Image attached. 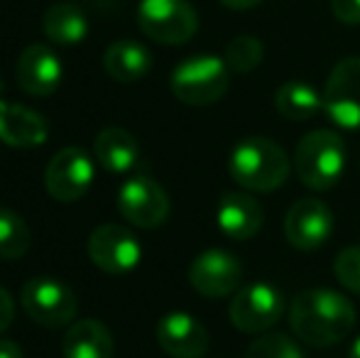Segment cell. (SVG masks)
Segmentation results:
<instances>
[{"label":"cell","mask_w":360,"mask_h":358,"mask_svg":"<svg viewBox=\"0 0 360 358\" xmlns=\"http://www.w3.org/2000/svg\"><path fill=\"white\" fill-rule=\"evenodd\" d=\"M356 309L351 300L326 287L304 290L289 307V326L294 336L309 346H333L351 334Z\"/></svg>","instance_id":"1"},{"label":"cell","mask_w":360,"mask_h":358,"mask_svg":"<svg viewBox=\"0 0 360 358\" xmlns=\"http://www.w3.org/2000/svg\"><path fill=\"white\" fill-rule=\"evenodd\" d=\"M287 153L270 138H248L233 148L228 172L233 181L250 191H275L289 177Z\"/></svg>","instance_id":"2"},{"label":"cell","mask_w":360,"mask_h":358,"mask_svg":"<svg viewBox=\"0 0 360 358\" xmlns=\"http://www.w3.org/2000/svg\"><path fill=\"white\" fill-rule=\"evenodd\" d=\"M346 167V145L333 130H311L294 150V170L304 186L326 191L341 179Z\"/></svg>","instance_id":"3"},{"label":"cell","mask_w":360,"mask_h":358,"mask_svg":"<svg viewBox=\"0 0 360 358\" xmlns=\"http://www.w3.org/2000/svg\"><path fill=\"white\" fill-rule=\"evenodd\" d=\"M226 59L214 54H196L176 64L172 72V94L186 106H211L221 101L231 84Z\"/></svg>","instance_id":"4"},{"label":"cell","mask_w":360,"mask_h":358,"mask_svg":"<svg viewBox=\"0 0 360 358\" xmlns=\"http://www.w3.org/2000/svg\"><path fill=\"white\" fill-rule=\"evenodd\" d=\"M138 25L160 44H186L199 30V15L189 0H140Z\"/></svg>","instance_id":"5"},{"label":"cell","mask_w":360,"mask_h":358,"mask_svg":"<svg viewBox=\"0 0 360 358\" xmlns=\"http://www.w3.org/2000/svg\"><path fill=\"white\" fill-rule=\"evenodd\" d=\"M20 302L27 317L39 326L47 329H59L74 319L76 309V295L72 287L54 277H32L22 285Z\"/></svg>","instance_id":"6"},{"label":"cell","mask_w":360,"mask_h":358,"mask_svg":"<svg viewBox=\"0 0 360 358\" xmlns=\"http://www.w3.org/2000/svg\"><path fill=\"white\" fill-rule=\"evenodd\" d=\"M285 312V297L270 282H248L233 295L228 314L236 329L245 334H260L280 321Z\"/></svg>","instance_id":"7"},{"label":"cell","mask_w":360,"mask_h":358,"mask_svg":"<svg viewBox=\"0 0 360 358\" xmlns=\"http://www.w3.org/2000/svg\"><path fill=\"white\" fill-rule=\"evenodd\" d=\"M323 110L346 130H360V57H346L331 69L323 87Z\"/></svg>","instance_id":"8"},{"label":"cell","mask_w":360,"mask_h":358,"mask_svg":"<svg viewBox=\"0 0 360 358\" xmlns=\"http://www.w3.org/2000/svg\"><path fill=\"white\" fill-rule=\"evenodd\" d=\"M86 248H89L91 263L103 272H110V275L130 272L138 268L140 258H143L140 241L133 236V231L118 224H103L91 231Z\"/></svg>","instance_id":"9"},{"label":"cell","mask_w":360,"mask_h":358,"mask_svg":"<svg viewBox=\"0 0 360 358\" xmlns=\"http://www.w3.org/2000/svg\"><path fill=\"white\" fill-rule=\"evenodd\" d=\"M94 160L81 148H64L49 160L44 172V186L49 196L62 204L81 199L94 184Z\"/></svg>","instance_id":"10"},{"label":"cell","mask_w":360,"mask_h":358,"mask_svg":"<svg viewBox=\"0 0 360 358\" xmlns=\"http://www.w3.org/2000/svg\"><path fill=\"white\" fill-rule=\"evenodd\" d=\"M118 209L128 224L138 229H157L169 216V196L155 179L133 177L120 186Z\"/></svg>","instance_id":"11"},{"label":"cell","mask_w":360,"mask_h":358,"mask_svg":"<svg viewBox=\"0 0 360 358\" xmlns=\"http://www.w3.org/2000/svg\"><path fill=\"white\" fill-rule=\"evenodd\" d=\"M189 282L199 295L218 300L236 295L243 282V265L228 250H204L189 268Z\"/></svg>","instance_id":"12"},{"label":"cell","mask_w":360,"mask_h":358,"mask_svg":"<svg viewBox=\"0 0 360 358\" xmlns=\"http://www.w3.org/2000/svg\"><path fill=\"white\" fill-rule=\"evenodd\" d=\"M333 214L319 199H299L289 206L285 216V236L297 250H316L331 238Z\"/></svg>","instance_id":"13"},{"label":"cell","mask_w":360,"mask_h":358,"mask_svg":"<svg viewBox=\"0 0 360 358\" xmlns=\"http://www.w3.org/2000/svg\"><path fill=\"white\" fill-rule=\"evenodd\" d=\"M157 344L172 358H201L209 349V331L196 317L172 312L157 324Z\"/></svg>","instance_id":"14"},{"label":"cell","mask_w":360,"mask_h":358,"mask_svg":"<svg viewBox=\"0 0 360 358\" xmlns=\"http://www.w3.org/2000/svg\"><path fill=\"white\" fill-rule=\"evenodd\" d=\"M15 79L25 94L44 98V96H52L62 84V62L44 44H30L18 57Z\"/></svg>","instance_id":"15"},{"label":"cell","mask_w":360,"mask_h":358,"mask_svg":"<svg viewBox=\"0 0 360 358\" xmlns=\"http://www.w3.org/2000/svg\"><path fill=\"white\" fill-rule=\"evenodd\" d=\"M49 138V125L44 115L22 103L0 101V143L8 148H42Z\"/></svg>","instance_id":"16"},{"label":"cell","mask_w":360,"mask_h":358,"mask_svg":"<svg viewBox=\"0 0 360 358\" xmlns=\"http://www.w3.org/2000/svg\"><path fill=\"white\" fill-rule=\"evenodd\" d=\"M218 229L233 241H250L262 229V206L245 191H226L218 201Z\"/></svg>","instance_id":"17"},{"label":"cell","mask_w":360,"mask_h":358,"mask_svg":"<svg viewBox=\"0 0 360 358\" xmlns=\"http://www.w3.org/2000/svg\"><path fill=\"white\" fill-rule=\"evenodd\" d=\"M94 155L96 162L101 165L108 172H128L138 165L140 150H138V140L123 128H103L98 133L94 143Z\"/></svg>","instance_id":"18"},{"label":"cell","mask_w":360,"mask_h":358,"mask_svg":"<svg viewBox=\"0 0 360 358\" xmlns=\"http://www.w3.org/2000/svg\"><path fill=\"white\" fill-rule=\"evenodd\" d=\"M103 67L110 79L120 84H133L152 69V54L135 39H118L105 49Z\"/></svg>","instance_id":"19"},{"label":"cell","mask_w":360,"mask_h":358,"mask_svg":"<svg viewBox=\"0 0 360 358\" xmlns=\"http://www.w3.org/2000/svg\"><path fill=\"white\" fill-rule=\"evenodd\" d=\"M62 351L64 358H113L115 344L110 331L101 321L84 319L76 321L64 334Z\"/></svg>","instance_id":"20"},{"label":"cell","mask_w":360,"mask_h":358,"mask_svg":"<svg viewBox=\"0 0 360 358\" xmlns=\"http://www.w3.org/2000/svg\"><path fill=\"white\" fill-rule=\"evenodd\" d=\"M42 30L54 44L62 47H72L79 44L89 32V20H86L84 10L74 3H57L44 13Z\"/></svg>","instance_id":"21"},{"label":"cell","mask_w":360,"mask_h":358,"mask_svg":"<svg viewBox=\"0 0 360 358\" xmlns=\"http://www.w3.org/2000/svg\"><path fill=\"white\" fill-rule=\"evenodd\" d=\"M275 108L287 120H309L323 108V96L307 82H287L275 91Z\"/></svg>","instance_id":"22"},{"label":"cell","mask_w":360,"mask_h":358,"mask_svg":"<svg viewBox=\"0 0 360 358\" xmlns=\"http://www.w3.org/2000/svg\"><path fill=\"white\" fill-rule=\"evenodd\" d=\"M30 241V226L18 211L0 206V258L3 260H18L27 253Z\"/></svg>","instance_id":"23"},{"label":"cell","mask_w":360,"mask_h":358,"mask_svg":"<svg viewBox=\"0 0 360 358\" xmlns=\"http://www.w3.org/2000/svg\"><path fill=\"white\" fill-rule=\"evenodd\" d=\"M223 59H226L231 72L238 74L255 72L262 64V59H265V44L257 37H252V34H238V37H233L228 42L226 57Z\"/></svg>","instance_id":"24"},{"label":"cell","mask_w":360,"mask_h":358,"mask_svg":"<svg viewBox=\"0 0 360 358\" xmlns=\"http://www.w3.org/2000/svg\"><path fill=\"white\" fill-rule=\"evenodd\" d=\"M245 358H304V354L287 334H265L248 346Z\"/></svg>","instance_id":"25"},{"label":"cell","mask_w":360,"mask_h":358,"mask_svg":"<svg viewBox=\"0 0 360 358\" xmlns=\"http://www.w3.org/2000/svg\"><path fill=\"white\" fill-rule=\"evenodd\" d=\"M333 275L353 295H360V245H348L336 255Z\"/></svg>","instance_id":"26"},{"label":"cell","mask_w":360,"mask_h":358,"mask_svg":"<svg viewBox=\"0 0 360 358\" xmlns=\"http://www.w3.org/2000/svg\"><path fill=\"white\" fill-rule=\"evenodd\" d=\"M331 13L343 25H360V0H331Z\"/></svg>","instance_id":"27"},{"label":"cell","mask_w":360,"mask_h":358,"mask_svg":"<svg viewBox=\"0 0 360 358\" xmlns=\"http://www.w3.org/2000/svg\"><path fill=\"white\" fill-rule=\"evenodd\" d=\"M13 317H15V305H13V297L8 295V290L0 287V334L13 324Z\"/></svg>","instance_id":"28"},{"label":"cell","mask_w":360,"mask_h":358,"mask_svg":"<svg viewBox=\"0 0 360 358\" xmlns=\"http://www.w3.org/2000/svg\"><path fill=\"white\" fill-rule=\"evenodd\" d=\"M0 358H22V349L13 339H0Z\"/></svg>","instance_id":"29"},{"label":"cell","mask_w":360,"mask_h":358,"mask_svg":"<svg viewBox=\"0 0 360 358\" xmlns=\"http://www.w3.org/2000/svg\"><path fill=\"white\" fill-rule=\"evenodd\" d=\"M260 3L262 0H221V5H226L228 10H252Z\"/></svg>","instance_id":"30"},{"label":"cell","mask_w":360,"mask_h":358,"mask_svg":"<svg viewBox=\"0 0 360 358\" xmlns=\"http://www.w3.org/2000/svg\"><path fill=\"white\" fill-rule=\"evenodd\" d=\"M348 358H360V339L351 346V354H348Z\"/></svg>","instance_id":"31"}]
</instances>
